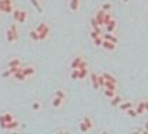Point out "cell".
Instances as JSON below:
<instances>
[{"mask_svg": "<svg viewBox=\"0 0 148 134\" xmlns=\"http://www.w3.org/2000/svg\"><path fill=\"white\" fill-rule=\"evenodd\" d=\"M35 31L39 34V41H45V39H48V38H49L50 28H49V25L46 24V23H41V24L35 28Z\"/></svg>", "mask_w": 148, "mask_h": 134, "instance_id": "1", "label": "cell"}, {"mask_svg": "<svg viewBox=\"0 0 148 134\" xmlns=\"http://www.w3.org/2000/svg\"><path fill=\"white\" fill-rule=\"evenodd\" d=\"M67 6H69V10H70V11L77 13V11H80V8H81V0H69Z\"/></svg>", "mask_w": 148, "mask_h": 134, "instance_id": "2", "label": "cell"}, {"mask_svg": "<svg viewBox=\"0 0 148 134\" xmlns=\"http://www.w3.org/2000/svg\"><path fill=\"white\" fill-rule=\"evenodd\" d=\"M101 48H102V49H105L106 52H115V50L117 49V43L103 39V42H102V46H101Z\"/></svg>", "mask_w": 148, "mask_h": 134, "instance_id": "3", "label": "cell"}, {"mask_svg": "<svg viewBox=\"0 0 148 134\" xmlns=\"http://www.w3.org/2000/svg\"><path fill=\"white\" fill-rule=\"evenodd\" d=\"M21 71H23L28 78H31V77H34V75L36 74V67L35 66H23L21 67Z\"/></svg>", "mask_w": 148, "mask_h": 134, "instance_id": "4", "label": "cell"}, {"mask_svg": "<svg viewBox=\"0 0 148 134\" xmlns=\"http://www.w3.org/2000/svg\"><path fill=\"white\" fill-rule=\"evenodd\" d=\"M136 109V112H137V116H144L145 113H147V110H145V103H144V99H141L140 102H137V105L134 106Z\"/></svg>", "mask_w": 148, "mask_h": 134, "instance_id": "5", "label": "cell"}, {"mask_svg": "<svg viewBox=\"0 0 148 134\" xmlns=\"http://www.w3.org/2000/svg\"><path fill=\"white\" fill-rule=\"evenodd\" d=\"M105 29H106V32H116V29H117V21H116L115 18H112L108 24H105Z\"/></svg>", "mask_w": 148, "mask_h": 134, "instance_id": "6", "label": "cell"}, {"mask_svg": "<svg viewBox=\"0 0 148 134\" xmlns=\"http://www.w3.org/2000/svg\"><path fill=\"white\" fill-rule=\"evenodd\" d=\"M18 127H20V122L17 120V119H14V120H11L10 123H7L6 124V131H16V130H18Z\"/></svg>", "mask_w": 148, "mask_h": 134, "instance_id": "7", "label": "cell"}, {"mask_svg": "<svg viewBox=\"0 0 148 134\" xmlns=\"http://www.w3.org/2000/svg\"><path fill=\"white\" fill-rule=\"evenodd\" d=\"M21 67H23V66H21ZM11 77H13V78H14L16 81H20V83H24V81H27V80H28V77H27V75H25L24 73L21 71V70L16 71V73L11 75Z\"/></svg>", "mask_w": 148, "mask_h": 134, "instance_id": "8", "label": "cell"}, {"mask_svg": "<svg viewBox=\"0 0 148 134\" xmlns=\"http://www.w3.org/2000/svg\"><path fill=\"white\" fill-rule=\"evenodd\" d=\"M90 75V67H84V68H78V80H87Z\"/></svg>", "mask_w": 148, "mask_h": 134, "instance_id": "9", "label": "cell"}, {"mask_svg": "<svg viewBox=\"0 0 148 134\" xmlns=\"http://www.w3.org/2000/svg\"><path fill=\"white\" fill-rule=\"evenodd\" d=\"M81 122L87 126V127H88V130H90V131H92V130H94V120H92V117H91L90 115H85V116L82 117Z\"/></svg>", "mask_w": 148, "mask_h": 134, "instance_id": "10", "label": "cell"}, {"mask_svg": "<svg viewBox=\"0 0 148 134\" xmlns=\"http://www.w3.org/2000/svg\"><path fill=\"white\" fill-rule=\"evenodd\" d=\"M132 106H134V103H133L132 100H122L119 105H117V108H119V110H122V112H126L129 108H132Z\"/></svg>", "mask_w": 148, "mask_h": 134, "instance_id": "11", "label": "cell"}, {"mask_svg": "<svg viewBox=\"0 0 148 134\" xmlns=\"http://www.w3.org/2000/svg\"><path fill=\"white\" fill-rule=\"evenodd\" d=\"M102 38H103V39H106V41H110V42H115V43H119V38L116 36L115 32L102 34Z\"/></svg>", "mask_w": 148, "mask_h": 134, "instance_id": "12", "label": "cell"}, {"mask_svg": "<svg viewBox=\"0 0 148 134\" xmlns=\"http://www.w3.org/2000/svg\"><path fill=\"white\" fill-rule=\"evenodd\" d=\"M103 16H105V11L102 10V8H99L98 11L95 13V20L98 21V25L99 27H103Z\"/></svg>", "mask_w": 148, "mask_h": 134, "instance_id": "13", "label": "cell"}, {"mask_svg": "<svg viewBox=\"0 0 148 134\" xmlns=\"http://www.w3.org/2000/svg\"><path fill=\"white\" fill-rule=\"evenodd\" d=\"M28 20V11L27 10H20V16L17 20V24H25Z\"/></svg>", "mask_w": 148, "mask_h": 134, "instance_id": "14", "label": "cell"}, {"mask_svg": "<svg viewBox=\"0 0 148 134\" xmlns=\"http://www.w3.org/2000/svg\"><path fill=\"white\" fill-rule=\"evenodd\" d=\"M63 103H64V99H62V98H59V96H55V95H53V98H52V106H53V108H56V109L62 108Z\"/></svg>", "mask_w": 148, "mask_h": 134, "instance_id": "15", "label": "cell"}, {"mask_svg": "<svg viewBox=\"0 0 148 134\" xmlns=\"http://www.w3.org/2000/svg\"><path fill=\"white\" fill-rule=\"evenodd\" d=\"M122 100H123V96L119 95V94H116L113 98H110V106H112V108H117V105H119Z\"/></svg>", "mask_w": 148, "mask_h": 134, "instance_id": "16", "label": "cell"}, {"mask_svg": "<svg viewBox=\"0 0 148 134\" xmlns=\"http://www.w3.org/2000/svg\"><path fill=\"white\" fill-rule=\"evenodd\" d=\"M97 73H91L90 71V80H91V84H92V88L94 90H99V85H98V80H97Z\"/></svg>", "mask_w": 148, "mask_h": 134, "instance_id": "17", "label": "cell"}, {"mask_svg": "<svg viewBox=\"0 0 148 134\" xmlns=\"http://www.w3.org/2000/svg\"><path fill=\"white\" fill-rule=\"evenodd\" d=\"M82 56L81 55H78V56H75V57L73 59V60H71V63H70V68H77V67H78V64H80V63H81V60H82Z\"/></svg>", "mask_w": 148, "mask_h": 134, "instance_id": "18", "label": "cell"}, {"mask_svg": "<svg viewBox=\"0 0 148 134\" xmlns=\"http://www.w3.org/2000/svg\"><path fill=\"white\" fill-rule=\"evenodd\" d=\"M18 66H23V64H21V59L13 57L11 60H8L7 67H18Z\"/></svg>", "mask_w": 148, "mask_h": 134, "instance_id": "19", "label": "cell"}, {"mask_svg": "<svg viewBox=\"0 0 148 134\" xmlns=\"http://www.w3.org/2000/svg\"><path fill=\"white\" fill-rule=\"evenodd\" d=\"M11 31H13V34H14V39H16V42L18 41V38H20V31H18V27H17V23H13V24L8 27Z\"/></svg>", "mask_w": 148, "mask_h": 134, "instance_id": "20", "label": "cell"}, {"mask_svg": "<svg viewBox=\"0 0 148 134\" xmlns=\"http://www.w3.org/2000/svg\"><path fill=\"white\" fill-rule=\"evenodd\" d=\"M102 75L105 77V80H106V81H110V83L119 84V83H117V78H116L113 74H110V73H106V71H103V73H102Z\"/></svg>", "mask_w": 148, "mask_h": 134, "instance_id": "21", "label": "cell"}, {"mask_svg": "<svg viewBox=\"0 0 148 134\" xmlns=\"http://www.w3.org/2000/svg\"><path fill=\"white\" fill-rule=\"evenodd\" d=\"M29 1H31V4H32L34 8H35L38 13H42V11H43L42 4H41V0H29Z\"/></svg>", "mask_w": 148, "mask_h": 134, "instance_id": "22", "label": "cell"}, {"mask_svg": "<svg viewBox=\"0 0 148 134\" xmlns=\"http://www.w3.org/2000/svg\"><path fill=\"white\" fill-rule=\"evenodd\" d=\"M3 115V119H4V122H6V124L7 123H10L11 120H14L16 117H14V115L11 113V112H4V113H1Z\"/></svg>", "mask_w": 148, "mask_h": 134, "instance_id": "23", "label": "cell"}, {"mask_svg": "<svg viewBox=\"0 0 148 134\" xmlns=\"http://www.w3.org/2000/svg\"><path fill=\"white\" fill-rule=\"evenodd\" d=\"M55 96H59V98H62V99H67V94L64 90H62V88H58L56 91H55Z\"/></svg>", "mask_w": 148, "mask_h": 134, "instance_id": "24", "label": "cell"}, {"mask_svg": "<svg viewBox=\"0 0 148 134\" xmlns=\"http://www.w3.org/2000/svg\"><path fill=\"white\" fill-rule=\"evenodd\" d=\"M6 39H7V42H10V43L16 42V39H14V34H13V31H11L10 28L6 29Z\"/></svg>", "mask_w": 148, "mask_h": 134, "instance_id": "25", "label": "cell"}, {"mask_svg": "<svg viewBox=\"0 0 148 134\" xmlns=\"http://www.w3.org/2000/svg\"><path fill=\"white\" fill-rule=\"evenodd\" d=\"M126 115L129 117H132V119H136V117H138L137 116V112H136V109H134V106H132V108H129L126 112H124Z\"/></svg>", "mask_w": 148, "mask_h": 134, "instance_id": "26", "label": "cell"}, {"mask_svg": "<svg viewBox=\"0 0 148 134\" xmlns=\"http://www.w3.org/2000/svg\"><path fill=\"white\" fill-rule=\"evenodd\" d=\"M42 108V103L39 99H35L32 100V110H35V112H39Z\"/></svg>", "mask_w": 148, "mask_h": 134, "instance_id": "27", "label": "cell"}, {"mask_svg": "<svg viewBox=\"0 0 148 134\" xmlns=\"http://www.w3.org/2000/svg\"><path fill=\"white\" fill-rule=\"evenodd\" d=\"M103 94H105V96L106 98H113L116 94H117V91H113V90H108V88H103Z\"/></svg>", "mask_w": 148, "mask_h": 134, "instance_id": "28", "label": "cell"}, {"mask_svg": "<svg viewBox=\"0 0 148 134\" xmlns=\"http://www.w3.org/2000/svg\"><path fill=\"white\" fill-rule=\"evenodd\" d=\"M112 18H113L112 11H105V16H103V27H105V24H108V23H109Z\"/></svg>", "mask_w": 148, "mask_h": 134, "instance_id": "29", "label": "cell"}, {"mask_svg": "<svg viewBox=\"0 0 148 134\" xmlns=\"http://www.w3.org/2000/svg\"><path fill=\"white\" fill-rule=\"evenodd\" d=\"M29 38H31L34 42H39V34L36 32L35 29H31V31H29Z\"/></svg>", "mask_w": 148, "mask_h": 134, "instance_id": "30", "label": "cell"}, {"mask_svg": "<svg viewBox=\"0 0 148 134\" xmlns=\"http://www.w3.org/2000/svg\"><path fill=\"white\" fill-rule=\"evenodd\" d=\"M103 88H108V90H113V91H117V84L116 83H110V81H105V87Z\"/></svg>", "mask_w": 148, "mask_h": 134, "instance_id": "31", "label": "cell"}, {"mask_svg": "<svg viewBox=\"0 0 148 134\" xmlns=\"http://www.w3.org/2000/svg\"><path fill=\"white\" fill-rule=\"evenodd\" d=\"M112 7H113V6H112L110 1H103L102 6H101V8H102L103 11H112Z\"/></svg>", "mask_w": 148, "mask_h": 134, "instance_id": "32", "label": "cell"}, {"mask_svg": "<svg viewBox=\"0 0 148 134\" xmlns=\"http://www.w3.org/2000/svg\"><path fill=\"white\" fill-rule=\"evenodd\" d=\"M92 42H94V45H95L97 48H101V46H102V42H103L102 35H99V36H97V38H94V39H92Z\"/></svg>", "mask_w": 148, "mask_h": 134, "instance_id": "33", "label": "cell"}, {"mask_svg": "<svg viewBox=\"0 0 148 134\" xmlns=\"http://www.w3.org/2000/svg\"><path fill=\"white\" fill-rule=\"evenodd\" d=\"M97 80H98L99 88H103V87H105V81H106V80H105V77H103L102 74H98L97 75Z\"/></svg>", "mask_w": 148, "mask_h": 134, "instance_id": "34", "label": "cell"}, {"mask_svg": "<svg viewBox=\"0 0 148 134\" xmlns=\"http://www.w3.org/2000/svg\"><path fill=\"white\" fill-rule=\"evenodd\" d=\"M20 10H21V8L14 7L13 13H11V17H13V21H14V23H17V20H18V16H20Z\"/></svg>", "mask_w": 148, "mask_h": 134, "instance_id": "35", "label": "cell"}, {"mask_svg": "<svg viewBox=\"0 0 148 134\" xmlns=\"http://www.w3.org/2000/svg\"><path fill=\"white\" fill-rule=\"evenodd\" d=\"M70 78H71V80H78V68H71Z\"/></svg>", "mask_w": 148, "mask_h": 134, "instance_id": "36", "label": "cell"}, {"mask_svg": "<svg viewBox=\"0 0 148 134\" xmlns=\"http://www.w3.org/2000/svg\"><path fill=\"white\" fill-rule=\"evenodd\" d=\"M80 131L81 133H90V130H88V127L84 124L82 122H80Z\"/></svg>", "mask_w": 148, "mask_h": 134, "instance_id": "37", "label": "cell"}, {"mask_svg": "<svg viewBox=\"0 0 148 134\" xmlns=\"http://www.w3.org/2000/svg\"><path fill=\"white\" fill-rule=\"evenodd\" d=\"M90 36H91V39H94V38L99 36V34L97 32V31H94V29H91V31H90Z\"/></svg>", "mask_w": 148, "mask_h": 134, "instance_id": "38", "label": "cell"}, {"mask_svg": "<svg viewBox=\"0 0 148 134\" xmlns=\"http://www.w3.org/2000/svg\"><path fill=\"white\" fill-rule=\"evenodd\" d=\"M3 8H4V3L3 0H0V13H3Z\"/></svg>", "mask_w": 148, "mask_h": 134, "instance_id": "39", "label": "cell"}, {"mask_svg": "<svg viewBox=\"0 0 148 134\" xmlns=\"http://www.w3.org/2000/svg\"><path fill=\"white\" fill-rule=\"evenodd\" d=\"M144 103H145V110L148 112V98H145V99H144Z\"/></svg>", "mask_w": 148, "mask_h": 134, "instance_id": "40", "label": "cell"}, {"mask_svg": "<svg viewBox=\"0 0 148 134\" xmlns=\"http://www.w3.org/2000/svg\"><path fill=\"white\" fill-rule=\"evenodd\" d=\"M144 129H145V131H147V134H148V122L144 123Z\"/></svg>", "mask_w": 148, "mask_h": 134, "instance_id": "41", "label": "cell"}, {"mask_svg": "<svg viewBox=\"0 0 148 134\" xmlns=\"http://www.w3.org/2000/svg\"><path fill=\"white\" fill-rule=\"evenodd\" d=\"M132 0H122V3H124V4H129Z\"/></svg>", "mask_w": 148, "mask_h": 134, "instance_id": "42", "label": "cell"}]
</instances>
